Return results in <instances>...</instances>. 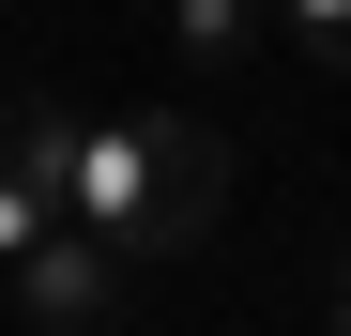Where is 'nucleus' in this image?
<instances>
[{
    "instance_id": "1",
    "label": "nucleus",
    "mask_w": 351,
    "mask_h": 336,
    "mask_svg": "<svg viewBox=\"0 0 351 336\" xmlns=\"http://www.w3.org/2000/svg\"><path fill=\"white\" fill-rule=\"evenodd\" d=\"M0 153H31L46 199H62L77 230H107L123 260H184L229 214V153L199 123H168V107H16Z\"/></svg>"
},
{
    "instance_id": "2",
    "label": "nucleus",
    "mask_w": 351,
    "mask_h": 336,
    "mask_svg": "<svg viewBox=\"0 0 351 336\" xmlns=\"http://www.w3.org/2000/svg\"><path fill=\"white\" fill-rule=\"evenodd\" d=\"M0 275H16V321H31V336H107V321H123V245L77 230V214H62V230H31Z\"/></svg>"
},
{
    "instance_id": "3",
    "label": "nucleus",
    "mask_w": 351,
    "mask_h": 336,
    "mask_svg": "<svg viewBox=\"0 0 351 336\" xmlns=\"http://www.w3.org/2000/svg\"><path fill=\"white\" fill-rule=\"evenodd\" d=\"M168 31H184L199 62H245V46H260V0H168Z\"/></svg>"
},
{
    "instance_id": "4",
    "label": "nucleus",
    "mask_w": 351,
    "mask_h": 336,
    "mask_svg": "<svg viewBox=\"0 0 351 336\" xmlns=\"http://www.w3.org/2000/svg\"><path fill=\"white\" fill-rule=\"evenodd\" d=\"M260 16L290 31V62H336L351 77V0H260Z\"/></svg>"
},
{
    "instance_id": "5",
    "label": "nucleus",
    "mask_w": 351,
    "mask_h": 336,
    "mask_svg": "<svg viewBox=\"0 0 351 336\" xmlns=\"http://www.w3.org/2000/svg\"><path fill=\"white\" fill-rule=\"evenodd\" d=\"M31 230H62V199H46V168H31V153H0V260H16Z\"/></svg>"
},
{
    "instance_id": "6",
    "label": "nucleus",
    "mask_w": 351,
    "mask_h": 336,
    "mask_svg": "<svg viewBox=\"0 0 351 336\" xmlns=\"http://www.w3.org/2000/svg\"><path fill=\"white\" fill-rule=\"evenodd\" d=\"M336 336H351V245H336Z\"/></svg>"
}]
</instances>
